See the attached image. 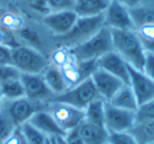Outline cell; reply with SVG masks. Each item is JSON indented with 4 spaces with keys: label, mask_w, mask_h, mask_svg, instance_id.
<instances>
[{
    "label": "cell",
    "mask_w": 154,
    "mask_h": 144,
    "mask_svg": "<svg viewBox=\"0 0 154 144\" xmlns=\"http://www.w3.org/2000/svg\"><path fill=\"white\" fill-rule=\"evenodd\" d=\"M114 51L127 62L130 66L143 71L146 49L143 46V41L135 30L125 29H111Z\"/></svg>",
    "instance_id": "1"
},
{
    "label": "cell",
    "mask_w": 154,
    "mask_h": 144,
    "mask_svg": "<svg viewBox=\"0 0 154 144\" xmlns=\"http://www.w3.org/2000/svg\"><path fill=\"white\" fill-rule=\"evenodd\" d=\"M20 45H26L30 48L39 51L45 55H49L51 51L56 46L55 35L42 23L40 17H29L25 25L14 32Z\"/></svg>",
    "instance_id": "2"
},
{
    "label": "cell",
    "mask_w": 154,
    "mask_h": 144,
    "mask_svg": "<svg viewBox=\"0 0 154 144\" xmlns=\"http://www.w3.org/2000/svg\"><path fill=\"white\" fill-rule=\"evenodd\" d=\"M104 26V16H78L72 28L66 33L55 36V43L56 46H63V48H75L81 43L88 41L91 36H94L101 28Z\"/></svg>",
    "instance_id": "3"
},
{
    "label": "cell",
    "mask_w": 154,
    "mask_h": 144,
    "mask_svg": "<svg viewBox=\"0 0 154 144\" xmlns=\"http://www.w3.org/2000/svg\"><path fill=\"white\" fill-rule=\"evenodd\" d=\"M69 51L74 54L78 61H91V59L97 61L102 55L114 51L111 29L107 26H102L88 41H85L84 43H81L75 48H71Z\"/></svg>",
    "instance_id": "4"
},
{
    "label": "cell",
    "mask_w": 154,
    "mask_h": 144,
    "mask_svg": "<svg viewBox=\"0 0 154 144\" xmlns=\"http://www.w3.org/2000/svg\"><path fill=\"white\" fill-rule=\"evenodd\" d=\"M12 65H14L22 74H42L49 65V59L45 54L36 49L19 45L12 48Z\"/></svg>",
    "instance_id": "5"
},
{
    "label": "cell",
    "mask_w": 154,
    "mask_h": 144,
    "mask_svg": "<svg viewBox=\"0 0 154 144\" xmlns=\"http://www.w3.org/2000/svg\"><path fill=\"white\" fill-rule=\"evenodd\" d=\"M46 105L48 103L35 101L27 97H20V98H14V100H5L3 98V101L0 104V107L9 112V115L12 117V120L17 127L22 125L23 123H27L36 111L46 108Z\"/></svg>",
    "instance_id": "6"
},
{
    "label": "cell",
    "mask_w": 154,
    "mask_h": 144,
    "mask_svg": "<svg viewBox=\"0 0 154 144\" xmlns=\"http://www.w3.org/2000/svg\"><path fill=\"white\" fill-rule=\"evenodd\" d=\"M98 97L100 95H98V92H97V88H95L92 79L88 78L85 81L79 82L78 85L68 88L63 94L56 95L52 101L65 103V104L72 105V107H76V108L84 110L88 104L91 103V101H94L95 98H98Z\"/></svg>",
    "instance_id": "7"
},
{
    "label": "cell",
    "mask_w": 154,
    "mask_h": 144,
    "mask_svg": "<svg viewBox=\"0 0 154 144\" xmlns=\"http://www.w3.org/2000/svg\"><path fill=\"white\" fill-rule=\"evenodd\" d=\"M46 110L52 114L55 121L58 123V125L65 133L74 130V128H78L81 124H82V121L85 120L84 110L72 107V105L65 104V103L51 101V103H48Z\"/></svg>",
    "instance_id": "8"
},
{
    "label": "cell",
    "mask_w": 154,
    "mask_h": 144,
    "mask_svg": "<svg viewBox=\"0 0 154 144\" xmlns=\"http://www.w3.org/2000/svg\"><path fill=\"white\" fill-rule=\"evenodd\" d=\"M102 16H104V26L109 29L135 30V26L130 14V7L121 2L109 0V5L107 6Z\"/></svg>",
    "instance_id": "9"
},
{
    "label": "cell",
    "mask_w": 154,
    "mask_h": 144,
    "mask_svg": "<svg viewBox=\"0 0 154 144\" xmlns=\"http://www.w3.org/2000/svg\"><path fill=\"white\" fill-rule=\"evenodd\" d=\"M137 123L135 111L124 110L105 103V128L108 133L128 131Z\"/></svg>",
    "instance_id": "10"
},
{
    "label": "cell",
    "mask_w": 154,
    "mask_h": 144,
    "mask_svg": "<svg viewBox=\"0 0 154 144\" xmlns=\"http://www.w3.org/2000/svg\"><path fill=\"white\" fill-rule=\"evenodd\" d=\"M22 84L27 98L42 103H51L54 100V92L46 85L42 74H22Z\"/></svg>",
    "instance_id": "11"
},
{
    "label": "cell",
    "mask_w": 154,
    "mask_h": 144,
    "mask_svg": "<svg viewBox=\"0 0 154 144\" xmlns=\"http://www.w3.org/2000/svg\"><path fill=\"white\" fill-rule=\"evenodd\" d=\"M128 72H130L128 85L133 89L138 105L147 103L151 98H154V81L153 79L148 78L143 71L135 69L133 66L128 68Z\"/></svg>",
    "instance_id": "12"
},
{
    "label": "cell",
    "mask_w": 154,
    "mask_h": 144,
    "mask_svg": "<svg viewBox=\"0 0 154 144\" xmlns=\"http://www.w3.org/2000/svg\"><path fill=\"white\" fill-rule=\"evenodd\" d=\"M78 19V14L74 10H58V12H49L48 14L42 16L40 20L55 36L66 33L72 28L75 20Z\"/></svg>",
    "instance_id": "13"
},
{
    "label": "cell",
    "mask_w": 154,
    "mask_h": 144,
    "mask_svg": "<svg viewBox=\"0 0 154 144\" xmlns=\"http://www.w3.org/2000/svg\"><path fill=\"white\" fill-rule=\"evenodd\" d=\"M91 79H92L95 88H97L98 95L105 101H109L115 92L125 84L122 82L120 78H117L115 75H112V74H109V72L101 68H97V71L91 75Z\"/></svg>",
    "instance_id": "14"
},
{
    "label": "cell",
    "mask_w": 154,
    "mask_h": 144,
    "mask_svg": "<svg viewBox=\"0 0 154 144\" xmlns=\"http://www.w3.org/2000/svg\"><path fill=\"white\" fill-rule=\"evenodd\" d=\"M97 65H98V68L104 69V71L115 75L117 78H120L122 82L128 84V81H130V72H128L130 65L115 51H111L105 55H102L101 58H98Z\"/></svg>",
    "instance_id": "15"
},
{
    "label": "cell",
    "mask_w": 154,
    "mask_h": 144,
    "mask_svg": "<svg viewBox=\"0 0 154 144\" xmlns=\"http://www.w3.org/2000/svg\"><path fill=\"white\" fill-rule=\"evenodd\" d=\"M29 123L32 124L35 128H38L39 131H42L43 134H46L48 137H60V136H65V134H66V133L58 125V123L55 121V118L52 117V114H51L46 108L36 111L33 115L30 117Z\"/></svg>",
    "instance_id": "16"
},
{
    "label": "cell",
    "mask_w": 154,
    "mask_h": 144,
    "mask_svg": "<svg viewBox=\"0 0 154 144\" xmlns=\"http://www.w3.org/2000/svg\"><path fill=\"white\" fill-rule=\"evenodd\" d=\"M79 134L84 144H107L108 143V131L105 127H100L91 124L88 121H82L79 127Z\"/></svg>",
    "instance_id": "17"
},
{
    "label": "cell",
    "mask_w": 154,
    "mask_h": 144,
    "mask_svg": "<svg viewBox=\"0 0 154 144\" xmlns=\"http://www.w3.org/2000/svg\"><path fill=\"white\" fill-rule=\"evenodd\" d=\"M9 6L17 7L29 17H42L51 12L48 0H10Z\"/></svg>",
    "instance_id": "18"
},
{
    "label": "cell",
    "mask_w": 154,
    "mask_h": 144,
    "mask_svg": "<svg viewBox=\"0 0 154 144\" xmlns=\"http://www.w3.org/2000/svg\"><path fill=\"white\" fill-rule=\"evenodd\" d=\"M130 14L135 29L144 25H154V2H140L130 7Z\"/></svg>",
    "instance_id": "19"
},
{
    "label": "cell",
    "mask_w": 154,
    "mask_h": 144,
    "mask_svg": "<svg viewBox=\"0 0 154 144\" xmlns=\"http://www.w3.org/2000/svg\"><path fill=\"white\" fill-rule=\"evenodd\" d=\"M42 75H43L45 82H46V85L49 87V89L54 92L55 97L63 94V92L69 88L66 81H65V78H63V75H62V71H60L58 66H54V65L49 63L46 68H45V71L42 72Z\"/></svg>",
    "instance_id": "20"
},
{
    "label": "cell",
    "mask_w": 154,
    "mask_h": 144,
    "mask_svg": "<svg viewBox=\"0 0 154 144\" xmlns=\"http://www.w3.org/2000/svg\"><path fill=\"white\" fill-rule=\"evenodd\" d=\"M27 20V16L23 12H20L17 7L14 6H7L5 12L0 14V28L10 30V32H17L25 22Z\"/></svg>",
    "instance_id": "21"
},
{
    "label": "cell",
    "mask_w": 154,
    "mask_h": 144,
    "mask_svg": "<svg viewBox=\"0 0 154 144\" xmlns=\"http://www.w3.org/2000/svg\"><path fill=\"white\" fill-rule=\"evenodd\" d=\"M114 107L118 108H124V110H130V111H137L138 108V103H137V98H135L134 92L131 87L128 84H124L117 92H115L112 98L107 101Z\"/></svg>",
    "instance_id": "22"
},
{
    "label": "cell",
    "mask_w": 154,
    "mask_h": 144,
    "mask_svg": "<svg viewBox=\"0 0 154 144\" xmlns=\"http://www.w3.org/2000/svg\"><path fill=\"white\" fill-rule=\"evenodd\" d=\"M105 103L107 101L102 100L101 97L91 101L84 108V115H85L84 121H88L100 127H105Z\"/></svg>",
    "instance_id": "23"
},
{
    "label": "cell",
    "mask_w": 154,
    "mask_h": 144,
    "mask_svg": "<svg viewBox=\"0 0 154 144\" xmlns=\"http://www.w3.org/2000/svg\"><path fill=\"white\" fill-rule=\"evenodd\" d=\"M109 0H75L74 12L78 16H98L105 12Z\"/></svg>",
    "instance_id": "24"
},
{
    "label": "cell",
    "mask_w": 154,
    "mask_h": 144,
    "mask_svg": "<svg viewBox=\"0 0 154 144\" xmlns=\"http://www.w3.org/2000/svg\"><path fill=\"white\" fill-rule=\"evenodd\" d=\"M128 131L135 137L138 144L154 143V118L137 121Z\"/></svg>",
    "instance_id": "25"
},
{
    "label": "cell",
    "mask_w": 154,
    "mask_h": 144,
    "mask_svg": "<svg viewBox=\"0 0 154 144\" xmlns=\"http://www.w3.org/2000/svg\"><path fill=\"white\" fill-rule=\"evenodd\" d=\"M25 140L27 144H49L51 143V137H48L46 134H43L42 131H39L38 128H35L32 124L29 123H23L22 125H19Z\"/></svg>",
    "instance_id": "26"
},
{
    "label": "cell",
    "mask_w": 154,
    "mask_h": 144,
    "mask_svg": "<svg viewBox=\"0 0 154 144\" xmlns=\"http://www.w3.org/2000/svg\"><path fill=\"white\" fill-rule=\"evenodd\" d=\"M0 88H2V94H3L5 100H14V98L25 97V88H23V84H22V76L0 84Z\"/></svg>",
    "instance_id": "27"
},
{
    "label": "cell",
    "mask_w": 154,
    "mask_h": 144,
    "mask_svg": "<svg viewBox=\"0 0 154 144\" xmlns=\"http://www.w3.org/2000/svg\"><path fill=\"white\" fill-rule=\"evenodd\" d=\"M16 128H17V125L14 124L12 117L9 115V112L0 107V143L3 140H6Z\"/></svg>",
    "instance_id": "28"
},
{
    "label": "cell",
    "mask_w": 154,
    "mask_h": 144,
    "mask_svg": "<svg viewBox=\"0 0 154 144\" xmlns=\"http://www.w3.org/2000/svg\"><path fill=\"white\" fill-rule=\"evenodd\" d=\"M72 56L71 51L68 48H63V46H55L51 54L48 55V59H49V63L54 65V66H58L60 68L63 63H66L68 59Z\"/></svg>",
    "instance_id": "29"
},
{
    "label": "cell",
    "mask_w": 154,
    "mask_h": 144,
    "mask_svg": "<svg viewBox=\"0 0 154 144\" xmlns=\"http://www.w3.org/2000/svg\"><path fill=\"white\" fill-rule=\"evenodd\" d=\"M60 71H62V75H63V78H65V81H66L69 88H71V87H75V85H78V84L82 82V81H85V78L82 76V74H81L78 63L74 65V66H69V68L60 69Z\"/></svg>",
    "instance_id": "30"
},
{
    "label": "cell",
    "mask_w": 154,
    "mask_h": 144,
    "mask_svg": "<svg viewBox=\"0 0 154 144\" xmlns=\"http://www.w3.org/2000/svg\"><path fill=\"white\" fill-rule=\"evenodd\" d=\"M108 143L109 144H138L135 137L130 131H114L108 133Z\"/></svg>",
    "instance_id": "31"
},
{
    "label": "cell",
    "mask_w": 154,
    "mask_h": 144,
    "mask_svg": "<svg viewBox=\"0 0 154 144\" xmlns=\"http://www.w3.org/2000/svg\"><path fill=\"white\" fill-rule=\"evenodd\" d=\"M135 114H137V121L154 118V98H151V100L147 101V103L138 105Z\"/></svg>",
    "instance_id": "32"
},
{
    "label": "cell",
    "mask_w": 154,
    "mask_h": 144,
    "mask_svg": "<svg viewBox=\"0 0 154 144\" xmlns=\"http://www.w3.org/2000/svg\"><path fill=\"white\" fill-rule=\"evenodd\" d=\"M22 76V72L16 68L14 65H2L0 66V84L6 82V81H10V79H16V78H20Z\"/></svg>",
    "instance_id": "33"
},
{
    "label": "cell",
    "mask_w": 154,
    "mask_h": 144,
    "mask_svg": "<svg viewBox=\"0 0 154 144\" xmlns=\"http://www.w3.org/2000/svg\"><path fill=\"white\" fill-rule=\"evenodd\" d=\"M49 10L58 12V10H74L75 0H48Z\"/></svg>",
    "instance_id": "34"
},
{
    "label": "cell",
    "mask_w": 154,
    "mask_h": 144,
    "mask_svg": "<svg viewBox=\"0 0 154 144\" xmlns=\"http://www.w3.org/2000/svg\"><path fill=\"white\" fill-rule=\"evenodd\" d=\"M2 144H27V143L25 140V136H23L22 130H20V127H17L6 140L2 141Z\"/></svg>",
    "instance_id": "35"
},
{
    "label": "cell",
    "mask_w": 154,
    "mask_h": 144,
    "mask_svg": "<svg viewBox=\"0 0 154 144\" xmlns=\"http://www.w3.org/2000/svg\"><path fill=\"white\" fill-rule=\"evenodd\" d=\"M143 72L154 81V54L146 52V59L143 65Z\"/></svg>",
    "instance_id": "36"
},
{
    "label": "cell",
    "mask_w": 154,
    "mask_h": 144,
    "mask_svg": "<svg viewBox=\"0 0 154 144\" xmlns=\"http://www.w3.org/2000/svg\"><path fill=\"white\" fill-rule=\"evenodd\" d=\"M143 41H154V25H144L135 29Z\"/></svg>",
    "instance_id": "37"
},
{
    "label": "cell",
    "mask_w": 154,
    "mask_h": 144,
    "mask_svg": "<svg viewBox=\"0 0 154 144\" xmlns=\"http://www.w3.org/2000/svg\"><path fill=\"white\" fill-rule=\"evenodd\" d=\"M12 63V48L6 45H0V66Z\"/></svg>",
    "instance_id": "38"
},
{
    "label": "cell",
    "mask_w": 154,
    "mask_h": 144,
    "mask_svg": "<svg viewBox=\"0 0 154 144\" xmlns=\"http://www.w3.org/2000/svg\"><path fill=\"white\" fill-rule=\"evenodd\" d=\"M63 138H65V141H66L68 144H84L78 128H74V130L68 131L66 134L63 136Z\"/></svg>",
    "instance_id": "39"
},
{
    "label": "cell",
    "mask_w": 154,
    "mask_h": 144,
    "mask_svg": "<svg viewBox=\"0 0 154 144\" xmlns=\"http://www.w3.org/2000/svg\"><path fill=\"white\" fill-rule=\"evenodd\" d=\"M143 41V39H141ZM143 46L146 49V52L154 54V41H143Z\"/></svg>",
    "instance_id": "40"
},
{
    "label": "cell",
    "mask_w": 154,
    "mask_h": 144,
    "mask_svg": "<svg viewBox=\"0 0 154 144\" xmlns=\"http://www.w3.org/2000/svg\"><path fill=\"white\" fill-rule=\"evenodd\" d=\"M117 2H121V3H124V5L128 7H133V6H135V5H138L141 0H117Z\"/></svg>",
    "instance_id": "41"
},
{
    "label": "cell",
    "mask_w": 154,
    "mask_h": 144,
    "mask_svg": "<svg viewBox=\"0 0 154 144\" xmlns=\"http://www.w3.org/2000/svg\"><path fill=\"white\" fill-rule=\"evenodd\" d=\"M55 140H56V144H68L66 141H65L63 136H60V137H55Z\"/></svg>",
    "instance_id": "42"
},
{
    "label": "cell",
    "mask_w": 154,
    "mask_h": 144,
    "mask_svg": "<svg viewBox=\"0 0 154 144\" xmlns=\"http://www.w3.org/2000/svg\"><path fill=\"white\" fill-rule=\"evenodd\" d=\"M0 3L3 5V6H9V3H10V0H0Z\"/></svg>",
    "instance_id": "43"
},
{
    "label": "cell",
    "mask_w": 154,
    "mask_h": 144,
    "mask_svg": "<svg viewBox=\"0 0 154 144\" xmlns=\"http://www.w3.org/2000/svg\"><path fill=\"white\" fill-rule=\"evenodd\" d=\"M5 9H6V6H3V5L0 3V14L3 13V12H5Z\"/></svg>",
    "instance_id": "44"
},
{
    "label": "cell",
    "mask_w": 154,
    "mask_h": 144,
    "mask_svg": "<svg viewBox=\"0 0 154 144\" xmlns=\"http://www.w3.org/2000/svg\"><path fill=\"white\" fill-rule=\"evenodd\" d=\"M49 144H56V140H55V137H51V143Z\"/></svg>",
    "instance_id": "45"
},
{
    "label": "cell",
    "mask_w": 154,
    "mask_h": 144,
    "mask_svg": "<svg viewBox=\"0 0 154 144\" xmlns=\"http://www.w3.org/2000/svg\"><path fill=\"white\" fill-rule=\"evenodd\" d=\"M2 101H3V94H2V88H0V104H2Z\"/></svg>",
    "instance_id": "46"
},
{
    "label": "cell",
    "mask_w": 154,
    "mask_h": 144,
    "mask_svg": "<svg viewBox=\"0 0 154 144\" xmlns=\"http://www.w3.org/2000/svg\"><path fill=\"white\" fill-rule=\"evenodd\" d=\"M150 144H154V143H150Z\"/></svg>",
    "instance_id": "47"
},
{
    "label": "cell",
    "mask_w": 154,
    "mask_h": 144,
    "mask_svg": "<svg viewBox=\"0 0 154 144\" xmlns=\"http://www.w3.org/2000/svg\"><path fill=\"white\" fill-rule=\"evenodd\" d=\"M107 144H109V143H107Z\"/></svg>",
    "instance_id": "48"
},
{
    "label": "cell",
    "mask_w": 154,
    "mask_h": 144,
    "mask_svg": "<svg viewBox=\"0 0 154 144\" xmlns=\"http://www.w3.org/2000/svg\"><path fill=\"white\" fill-rule=\"evenodd\" d=\"M0 144H2V143H0Z\"/></svg>",
    "instance_id": "49"
}]
</instances>
